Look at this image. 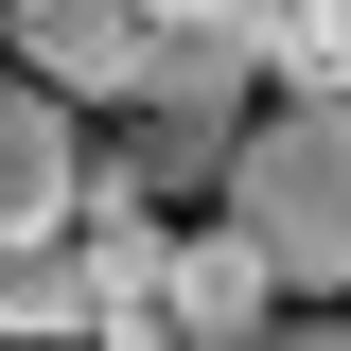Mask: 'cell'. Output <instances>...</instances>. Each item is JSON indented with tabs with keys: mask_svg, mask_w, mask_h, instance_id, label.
<instances>
[{
	"mask_svg": "<svg viewBox=\"0 0 351 351\" xmlns=\"http://www.w3.org/2000/svg\"><path fill=\"white\" fill-rule=\"evenodd\" d=\"M228 228L281 263V299H351V88H281V123L228 141Z\"/></svg>",
	"mask_w": 351,
	"mask_h": 351,
	"instance_id": "1",
	"label": "cell"
},
{
	"mask_svg": "<svg viewBox=\"0 0 351 351\" xmlns=\"http://www.w3.org/2000/svg\"><path fill=\"white\" fill-rule=\"evenodd\" d=\"M88 211V141H71V88L0 53V246H53Z\"/></svg>",
	"mask_w": 351,
	"mask_h": 351,
	"instance_id": "2",
	"label": "cell"
},
{
	"mask_svg": "<svg viewBox=\"0 0 351 351\" xmlns=\"http://www.w3.org/2000/svg\"><path fill=\"white\" fill-rule=\"evenodd\" d=\"M141 36H158L141 0H0V53L53 71L71 106H123V88H141Z\"/></svg>",
	"mask_w": 351,
	"mask_h": 351,
	"instance_id": "3",
	"label": "cell"
},
{
	"mask_svg": "<svg viewBox=\"0 0 351 351\" xmlns=\"http://www.w3.org/2000/svg\"><path fill=\"white\" fill-rule=\"evenodd\" d=\"M281 316V263L246 246V228H176V263H158V334H263Z\"/></svg>",
	"mask_w": 351,
	"mask_h": 351,
	"instance_id": "4",
	"label": "cell"
},
{
	"mask_svg": "<svg viewBox=\"0 0 351 351\" xmlns=\"http://www.w3.org/2000/svg\"><path fill=\"white\" fill-rule=\"evenodd\" d=\"M0 334H88V263H71V228H53V246H0Z\"/></svg>",
	"mask_w": 351,
	"mask_h": 351,
	"instance_id": "5",
	"label": "cell"
},
{
	"mask_svg": "<svg viewBox=\"0 0 351 351\" xmlns=\"http://www.w3.org/2000/svg\"><path fill=\"white\" fill-rule=\"evenodd\" d=\"M263 71H281V88H351V0H263Z\"/></svg>",
	"mask_w": 351,
	"mask_h": 351,
	"instance_id": "6",
	"label": "cell"
},
{
	"mask_svg": "<svg viewBox=\"0 0 351 351\" xmlns=\"http://www.w3.org/2000/svg\"><path fill=\"white\" fill-rule=\"evenodd\" d=\"M141 18H193V36H263V0H141Z\"/></svg>",
	"mask_w": 351,
	"mask_h": 351,
	"instance_id": "7",
	"label": "cell"
}]
</instances>
